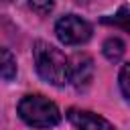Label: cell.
Returning a JSON list of instances; mask_svg holds the SVG:
<instances>
[{
  "label": "cell",
  "mask_w": 130,
  "mask_h": 130,
  "mask_svg": "<svg viewBox=\"0 0 130 130\" xmlns=\"http://www.w3.org/2000/svg\"><path fill=\"white\" fill-rule=\"evenodd\" d=\"M32 59L37 73L51 85H65L71 77V63L65 53L45 41H37L32 47Z\"/></svg>",
  "instance_id": "obj_1"
},
{
  "label": "cell",
  "mask_w": 130,
  "mask_h": 130,
  "mask_svg": "<svg viewBox=\"0 0 130 130\" xmlns=\"http://www.w3.org/2000/svg\"><path fill=\"white\" fill-rule=\"evenodd\" d=\"M18 116L32 128H51L61 122L59 108L45 95L30 93L18 102Z\"/></svg>",
  "instance_id": "obj_2"
},
{
  "label": "cell",
  "mask_w": 130,
  "mask_h": 130,
  "mask_svg": "<svg viewBox=\"0 0 130 130\" xmlns=\"http://www.w3.org/2000/svg\"><path fill=\"white\" fill-rule=\"evenodd\" d=\"M55 32L63 45H81V43L89 41L91 26L77 14H65L57 20Z\"/></svg>",
  "instance_id": "obj_3"
},
{
  "label": "cell",
  "mask_w": 130,
  "mask_h": 130,
  "mask_svg": "<svg viewBox=\"0 0 130 130\" xmlns=\"http://www.w3.org/2000/svg\"><path fill=\"white\" fill-rule=\"evenodd\" d=\"M67 118L77 130H114V126L106 118H102V116H98L93 112H87V110L71 108L67 112Z\"/></svg>",
  "instance_id": "obj_4"
},
{
  "label": "cell",
  "mask_w": 130,
  "mask_h": 130,
  "mask_svg": "<svg viewBox=\"0 0 130 130\" xmlns=\"http://www.w3.org/2000/svg\"><path fill=\"white\" fill-rule=\"evenodd\" d=\"M91 77H93V61H91V57L77 53L73 57V61H71V77H69V81H73V85L77 89H81L91 81Z\"/></svg>",
  "instance_id": "obj_5"
},
{
  "label": "cell",
  "mask_w": 130,
  "mask_h": 130,
  "mask_svg": "<svg viewBox=\"0 0 130 130\" xmlns=\"http://www.w3.org/2000/svg\"><path fill=\"white\" fill-rule=\"evenodd\" d=\"M0 77L8 81L16 77V59L4 47H0Z\"/></svg>",
  "instance_id": "obj_6"
},
{
  "label": "cell",
  "mask_w": 130,
  "mask_h": 130,
  "mask_svg": "<svg viewBox=\"0 0 130 130\" xmlns=\"http://www.w3.org/2000/svg\"><path fill=\"white\" fill-rule=\"evenodd\" d=\"M104 57L108 59V61H112V63H116V61H120L122 59V55H124V43L120 41V39H116V37H112V39H108L106 43H104Z\"/></svg>",
  "instance_id": "obj_7"
},
{
  "label": "cell",
  "mask_w": 130,
  "mask_h": 130,
  "mask_svg": "<svg viewBox=\"0 0 130 130\" xmlns=\"http://www.w3.org/2000/svg\"><path fill=\"white\" fill-rule=\"evenodd\" d=\"M102 22H104V24H116V26H120V28H124V30H130V8L124 6V8L118 10V14H114V16H104Z\"/></svg>",
  "instance_id": "obj_8"
},
{
  "label": "cell",
  "mask_w": 130,
  "mask_h": 130,
  "mask_svg": "<svg viewBox=\"0 0 130 130\" xmlns=\"http://www.w3.org/2000/svg\"><path fill=\"white\" fill-rule=\"evenodd\" d=\"M28 8L39 16H47L55 8V0H28Z\"/></svg>",
  "instance_id": "obj_9"
},
{
  "label": "cell",
  "mask_w": 130,
  "mask_h": 130,
  "mask_svg": "<svg viewBox=\"0 0 130 130\" xmlns=\"http://www.w3.org/2000/svg\"><path fill=\"white\" fill-rule=\"evenodd\" d=\"M120 89H122V93L130 100V63L124 65L122 71H120Z\"/></svg>",
  "instance_id": "obj_10"
}]
</instances>
